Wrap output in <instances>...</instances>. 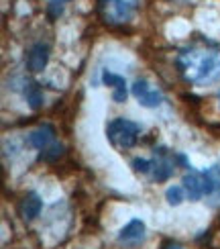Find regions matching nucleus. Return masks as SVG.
I'll list each match as a JSON object with an SVG mask.
<instances>
[{
    "instance_id": "f03ea898",
    "label": "nucleus",
    "mask_w": 220,
    "mask_h": 249,
    "mask_svg": "<svg viewBox=\"0 0 220 249\" xmlns=\"http://www.w3.org/2000/svg\"><path fill=\"white\" fill-rule=\"evenodd\" d=\"M141 135V124H137L135 121L129 119H114L106 124V137L108 141L114 145V147H120V149H129L137 143Z\"/></svg>"
},
{
    "instance_id": "6e6552de",
    "label": "nucleus",
    "mask_w": 220,
    "mask_h": 249,
    "mask_svg": "<svg viewBox=\"0 0 220 249\" xmlns=\"http://www.w3.org/2000/svg\"><path fill=\"white\" fill-rule=\"evenodd\" d=\"M145 223L141 219H133L120 229L118 233V241L124 245H139L145 241Z\"/></svg>"
},
{
    "instance_id": "39448f33",
    "label": "nucleus",
    "mask_w": 220,
    "mask_h": 249,
    "mask_svg": "<svg viewBox=\"0 0 220 249\" xmlns=\"http://www.w3.org/2000/svg\"><path fill=\"white\" fill-rule=\"evenodd\" d=\"M131 92H133V96L139 100V105L145 108H157V107H161V102H163L161 90L155 88L151 82L145 78L135 80V84L131 86Z\"/></svg>"
},
{
    "instance_id": "0eeeda50",
    "label": "nucleus",
    "mask_w": 220,
    "mask_h": 249,
    "mask_svg": "<svg viewBox=\"0 0 220 249\" xmlns=\"http://www.w3.org/2000/svg\"><path fill=\"white\" fill-rule=\"evenodd\" d=\"M53 141H55V127H53V124H49V123L39 124L35 131L29 133V145H31V147H35V149L43 151V149L51 147Z\"/></svg>"
},
{
    "instance_id": "f8f14e48",
    "label": "nucleus",
    "mask_w": 220,
    "mask_h": 249,
    "mask_svg": "<svg viewBox=\"0 0 220 249\" xmlns=\"http://www.w3.org/2000/svg\"><path fill=\"white\" fill-rule=\"evenodd\" d=\"M25 98L29 102V107L37 110L41 108V105H43V92H41V86L37 84V82H31V84H27L25 88Z\"/></svg>"
},
{
    "instance_id": "ddd939ff",
    "label": "nucleus",
    "mask_w": 220,
    "mask_h": 249,
    "mask_svg": "<svg viewBox=\"0 0 220 249\" xmlns=\"http://www.w3.org/2000/svg\"><path fill=\"white\" fill-rule=\"evenodd\" d=\"M184 196H186L184 186H169V188L165 190V198L171 206H180L184 202Z\"/></svg>"
},
{
    "instance_id": "9d476101",
    "label": "nucleus",
    "mask_w": 220,
    "mask_h": 249,
    "mask_svg": "<svg viewBox=\"0 0 220 249\" xmlns=\"http://www.w3.org/2000/svg\"><path fill=\"white\" fill-rule=\"evenodd\" d=\"M102 82L106 86L112 88V100L122 105L127 102V96H129V90H127V80L118 74H112V71H102Z\"/></svg>"
},
{
    "instance_id": "7ed1b4c3",
    "label": "nucleus",
    "mask_w": 220,
    "mask_h": 249,
    "mask_svg": "<svg viewBox=\"0 0 220 249\" xmlns=\"http://www.w3.org/2000/svg\"><path fill=\"white\" fill-rule=\"evenodd\" d=\"M102 18L110 25H124L135 17L139 0H98Z\"/></svg>"
},
{
    "instance_id": "423d86ee",
    "label": "nucleus",
    "mask_w": 220,
    "mask_h": 249,
    "mask_svg": "<svg viewBox=\"0 0 220 249\" xmlns=\"http://www.w3.org/2000/svg\"><path fill=\"white\" fill-rule=\"evenodd\" d=\"M49 64V45L47 43H35L27 51V68L33 71V74H39L43 71Z\"/></svg>"
},
{
    "instance_id": "1a4fd4ad",
    "label": "nucleus",
    "mask_w": 220,
    "mask_h": 249,
    "mask_svg": "<svg viewBox=\"0 0 220 249\" xmlns=\"http://www.w3.org/2000/svg\"><path fill=\"white\" fill-rule=\"evenodd\" d=\"M173 170H175V163L167 158L165 149H159V158H157V155L153 158V168H151L149 176L155 182H165L173 176Z\"/></svg>"
},
{
    "instance_id": "20e7f679",
    "label": "nucleus",
    "mask_w": 220,
    "mask_h": 249,
    "mask_svg": "<svg viewBox=\"0 0 220 249\" xmlns=\"http://www.w3.org/2000/svg\"><path fill=\"white\" fill-rule=\"evenodd\" d=\"M184 190L190 200H202L204 196H212L216 192V182L212 172H196L190 170L184 176Z\"/></svg>"
},
{
    "instance_id": "4468645a",
    "label": "nucleus",
    "mask_w": 220,
    "mask_h": 249,
    "mask_svg": "<svg viewBox=\"0 0 220 249\" xmlns=\"http://www.w3.org/2000/svg\"><path fill=\"white\" fill-rule=\"evenodd\" d=\"M61 155H64V145H51V147H47V149H43L39 153V161H55V160H59Z\"/></svg>"
},
{
    "instance_id": "2eb2a0df",
    "label": "nucleus",
    "mask_w": 220,
    "mask_h": 249,
    "mask_svg": "<svg viewBox=\"0 0 220 249\" xmlns=\"http://www.w3.org/2000/svg\"><path fill=\"white\" fill-rule=\"evenodd\" d=\"M133 170L137 174H151V168H153V160H145V158H135L131 161Z\"/></svg>"
},
{
    "instance_id": "dca6fc26",
    "label": "nucleus",
    "mask_w": 220,
    "mask_h": 249,
    "mask_svg": "<svg viewBox=\"0 0 220 249\" xmlns=\"http://www.w3.org/2000/svg\"><path fill=\"white\" fill-rule=\"evenodd\" d=\"M47 10H49V18H57L64 13V0H49Z\"/></svg>"
},
{
    "instance_id": "9b49d317",
    "label": "nucleus",
    "mask_w": 220,
    "mask_h": 249,
    "mask_svg": "<svg viewBox=\"0 0 220 249\" xmlns=\"http://www.w3.org/2000/svg\"><path fill=\"white\" fill-rule=\"evenodd\" d=\"M41 211H43V200H41L35 192L27 194L18 204V213H20V216H23L25 221L37 219V216L41 214Z\"/></svg>"
},
{
    "instance_id": "f257e3e1",
    "label": "nucleus",
    "mask_w": 220,
    "mask_h": 249,
    "mask_svg": "<svg viewBox=\"0 0 220 249\" xmlns=\"http://www.w3.org/2000/svg\"><path fill=\"white\" fill-rule=\"evenodd\" d=\"M180 74L196 86H204L220 78V51L212 49H182L175 57Z\"/></svg>"
},
{
    "instance_id": "f3484780",
    "label": "nucleus",
    "mask_w": 220,
    "mask_h": 249,
    "mask_svg": "<svg viewBox=\"0 0 220 249\" xmlns=\"http://www.w3.org/2000/svg\"><path fill=\"white\" fill-rule=\"evenodd\" d=\"M165 249H182L180 245H165Z\"/></svg>"
}]
</instances>
